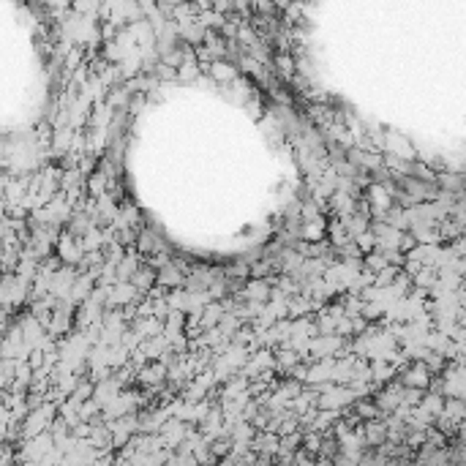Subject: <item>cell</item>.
Returning a JSON list of instances; mask_svg holds the SVG:
<instances>
[{
	"instance_id": "6da1fadb",
	"label": "cell",
	"mask_w": 466,
	"mask_h": 466,
	"mask_svg": "<svg viewBox=\"0 0 466 466\" xmlns=\"http://www.w3.org/2000/svg\"><path fill=\"white\" fill-rule=\"evenodd\" d=\"M385 436H388V428H385L382 423L371 420V423H368V428H366V442L376 447V445H382V442H385Z\"/></svg>"
}]
</instances>
